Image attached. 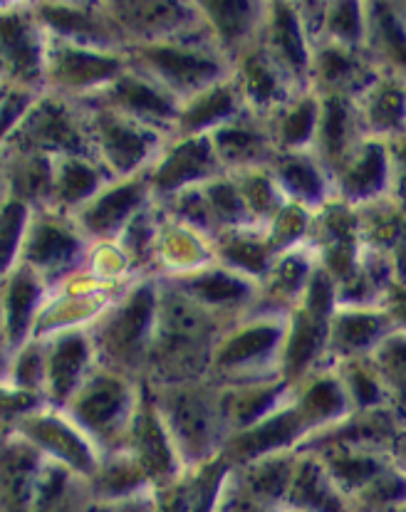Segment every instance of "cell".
<instances>
[{
  "label": "cell",
  "instance_id": "obj_1",
  "mask_svg": "<svg viewBox=\"0 0 406 512\" xmlns=\"http://www.w3.org/2000/svg\"><path fill=\"white\" fill-rule=\"evenodd\" d=\"M290 498L303 512H347L340 495L332 493V488L320 478L317 470H305L295 480Z\"/></svg>",
  "mask_w": 406,
  "mask_h": 512
},
{
  "label": "cell",
  "instance_id": "obj_2",
  "mask_svg": "<svg viewBox=\"0 0 406 512\" xmlns=\"http://www.w3.org/2000/svg\"><path fill=\"white\" fill-rule=\"evenodd\" d=\"M152 60L166 75L176 77L179 82H186V85H194V82H203L216 72V65L201 60L196 55H184V52L176 50H154Z\"/></svg>",
  "mask_w": 406,
  "mask_h": 512
},
{
  "label": "cell",
  "instance_id": "obj_3",
  "mask_svg": "<svg viewBox=\"0 0 406 512\" xmlns=\"http://www.w3.org/2000/svg\"><path fill=\"white\" fill-rule=\"evenodd\" d=\"M104 139H107V149L119 169H132L147 149V141L117 122H104Z\"/></svg>",
  "mask_w": 406,
  "mask_h": 512
},
{
  "label": "cell",
  "instance_id": "obj_4",
  "mask_svg": "<svg viewBox=\"0 0 406 512\" xmlns=\"http://www.w3.org/2000/svg\"><path fill=\"white\" fill-rule=\"evenodd\" d=\"M206 159H208L206 144L181 146V149L176 151L169 161H166L164 169H161L159 184L161 186H176V184H181V181L191 179V176H196L203 166H206Z\"/></svg>",
  "mask_w": 406,
  "mask_h": 512
},
{
  "label": "cell",
  "instance_id": "obj_5",
  "mask_svg": "<svg viewBox=\"0 0 406 512\" xmlns=\"http://www.w3.org/2000/svg\"><path fill=\"white\" fill-rule=\"evenodd\" d=\"M0 45L8 52L10 60L15 62V67H20V70L35 67L38 57H35L33 40H30L28 30H25V25L18 18L0 20Z\"/></svg>",
  "mask_w": 406,
  "mask_h": 512
},
{
  "label": "cell",
  "instance_id": "obj_6",
  "mask_svg": "<svg viewBox=\"0 0 406 512\" xmlns=\"http://www.w3.org/2000/svg\"><path fill=\"white\" fill-rule=\"evenodd\" d=\"M137 201H139L137 186H127V188H119V191L109 193L107 198H102V201L97 203L95 211L90 213V226L97 228V231L117 226V223L124 218V213H127Z\"/></svg>",
  "mask_w": 406,
  "mask_h": 512
},
{
  "label": "cell",
  "instance_id": "obj_7",
  "mask_svg": "<svg viewBox=\"0 0 406 512\" xmlns=\"http://www.w3.org/2000/svg\"><path fill=\"white\" fill-rule=\"evenodd\" d=\"M82 362H85V347H82L80 339H65L57 347L55 357H52V384L60 391V396L72 386Z\"/></svg>",
  "mask_w": 406,
  "mask_h": 512
},
{
  "label": "cell",
  "instance_id": "obj_8",
  "mask_svg": "<svg viewBox=\"0 0 406 512\" xmlns=\"http://www.w3.org/2000/svg\"><path fill=\"white\" fill-rule=\"evenodd\" d=\"M124 404V394L117 384H100L85 401H82L80 411L87 421L102 426L109 419L119 414Z\"/></svg>",
  "mask_w": 406,
  "mask_h": 512
},
{
  "label": "cell",
  "instance_id": "obj_9",
  "mask_svg": "<svg viewBox=\"0 0 406 512\" xmlns=\"http://www.w3.org/2000/svg\"><path fill=\"white\" fill-rule=\"evenodd\" d=\"M149 315H152V295L144 290L134 297L132 305L124 310L122 320L117 322V342L122 344V347H132V344L142 337L144 329H147Z\"/></svg>",
  "mask_w": 406,
  "mask_h": 512
},
{
  "label": "cell",
  "instance_id": "obj_10",
  "mask_svg": "<svg viewBox=\"0 0 406 512\" xmlns=\"http://www.w3.org/2000/svg\"><path fill=\"white\" fill-rule=\"evenodd\" d=\"M35 297H38V290L28 278H18L10 287V297H8V322H10V332L13 337L18 339L23 334L25 325H28V315L35 305Z\"/></svg>",
  "mask_w": 406,
  "mask_h": 512
},
{
  "label": "cell",
  "instance_id": "obj_11",
  "mask_svg": "<svg viewBox=\"0 0 406 512\" xmlns=\"http://www.w3.org/2000/svg\"><path fill=\"white\" fill-rule=\"evenodd\" d=\"M72 253H75V243H72L65 233L55 231V228H43V231L38 233V238L33 240V248H30L33 260L45 265L62 263V260L70 258Z\"/></svg>",
  "mask_w": 406,
  "mask_h": 512
},
{
  "label": "cell",
  "instance_id": "obj_12",
  "mask_svg": "<svg viewBox=\"0 0 406 512\" xmlns=\"http://www.w3.org/2000/svg\"><path fill=\"white\" fill-rule=\"evenodd\" d=\"M112 70L114 62L100 60V57L92 55H77V52H72V55H65V60H62V75L72 82L102 80Z\"/></svg>",
  "mask_w": 406,
  "mask_h": 512
},
{
  "label": "cell",
  "instance_id": "obj_13",
  "mask_svg": "<svg viewBox=\"0 0 406 512\" xmlns=\"http://www.w3.org/2000/svg\"><path fill=\"white\" fill-rule=\"evenodd\" d=\"M384 179V159L382 151L372 149L367 156L362 159V164L357 166L355 171L350 174V181H347V188L355 193H369L374 191Z\"/></svg>",
  "mask_w": 406,
  "mask_h": 512
},
{
  "label": "cell",
  "instance_id": "obj_14",
  "mask_svg": "<svg viewBox=\"0 0 406 512\" xmlns=\"http://www.w3.org/2000/svg\"><path fill=\"white\" fill-rule=\"evenodd\" d=\"M119 97H122L129 107L142 109V112H152V114L171 112L169 104H166L154 90H149L147 85H142V82H132V80L122 82V85H119Z\"/></svg>",
  "mask_w": 406,
  "mask_h": 512
},
{
  "label": "cell",
  "instance_id": "obj_15",
  "mask_svg": "<svg viewBox=\"0 0 406 512\" xmlns=\"http://www.w3.org/2000/svg\"><path fill=\"white\" fill-rule=\"evenodd\" d=\"M275 342V332L273 329H258V332H248L243 334L241 339L231 344L223 354V362H243V359L255 357L258 352H265L270 344Z\"/></svg>",
  "mask_w": 406,
  "mask_h": 512
},
{
  "label": "cell",
  "instance_id": "obj_16",
  "mask_svg": "<svg viewBox=\"0 0 406 512\" xmlns=\"http://www.w3.org/2000/svg\"><path fill=\"white\" fill-rule=\"evenodd\" d=\"M275 30H278V43L283 45L285 55H288L290 60L295 62V65H303V62H305L303 40H300L298 25H295L293 15H290L285 8H280L278 23H275Z\"/></svg>",
  "mask_w": 406,
  "mask_h": 512
},
{
  "label": "cell",
  "instance_id": "obj_17",
  "mask_svg": "<svg viewBox=\"0 0 406 512\" xmlns=\"http://www.w3.org/2000/svg\"><path fill=\"white\" fill-rule=\"evenodd\" d=\"M295 431V419L293 416H283V419L268 423L265 428H260L258 433H253L251 438L246 441V453H251L253 448H270L275 443L285 441V438L293 436Z\"/></svg>",
  "mask_w": 406,
  "mask_h": 512
},
{
  "label": "cell",
  "instance_id": "obj_18",
  "mask_svg": "<svg viewBox=\"0 0 406 512\" xmlns=\"http://www.w3.org/2000/svg\"><path fill=\"white\" fill-rule=\"evenodd\" d=\"M95 184H97L95 174H92L87 166L70 164V169L65 171V179H62V193H65V198L75 201V198L87 196V193L95 188Z\"/></svg>",
  "mask_w": 406,
  "mask_h": 512
},
{
  "label": "cell",
  "instance_id": "obj_19",
  "mask_svg": "<svg viewBox=\"0 0 406 512\" xmlns=\"http://www.w3.org/2000/svg\"><path fill=\"white\" fill-rule=\"evenodd\" d=\"M231 109V99L226 92H216L211 97H206L194 112L189 114V127H203V124L213 122V119L223 117V114Z\"/></svg>",
  "mask_w": 406,
  "mask_h": 512
},
{
  "label": "cell",
  "instance_id": "obj_20",
  "mask_svg": "<svg viewBox=\"0 0 406 512\" xmlns=\"http://www.w3.org/2000/svg\"><path fill=\"white\" fill-rule=\"evenodd\" d=\"M315 344H317V329L312 325H307V322L303 320L298 325V332H295L293 344H290V367L293 369L303 367L307 359H310Z\"/></svg>",
  "mask_w": 406,
  "mask_h": 512
},
{
  "label": "cell",
  "instance_id": "obj_21",
  "mask_svg": "<svg viewBox=\"0 0 406 512\" xmlns=\"http://www.w3.org/2000/svg\"><path fill=\"white\" fill-rule=\"evenodd\" d=\"M325 141L330 154H340L342 141H345V107L340 102H330V107H327Z\"/></svg>",
  "mask_w": 406,
  "mask_h": 512
},
{
  "label": "cell",
  "instance_id": "obj_22",
  "mask_svg": "<svg viewBox=\"0 0 406 512\" xmlns=\"http://www.w3.org/2000/svg\"><path fill=\"white\" fill-rule=\"evenodd\" d=\"M285 179L288 184L295 188V191L305 193V196H317L320 193V179H317L315 171L310 166L303 164V161H293V164L285 166Z\"/></svg>",
  "mask_w": 406,
  "mask_h": 512
},
{
  "label": "cell",
  "instance_id": "obj_23",
  "mask_svg": "<svg viewBox=\"0 0 406 512\" xmlns=\"http://www.w3.org/2000/svg\"><path fill=\"white\" fill-rule=\"evenodd\" d=\"M211 10L218 13V23L226 30V35H238L246 28V15L251 8L246 3H216L211 5Z\"/></svg>",
  "mask_w": 406,
  "mask_h": 512
},
{
  "label": "cell",
  "instance_id": "obj_24",
  "mask_svg": "<svg viewBox=\"0 0 406 512\" xmlns=\"http://www.w3.org/2000/svg\"><path fill=\"white\" fill-rule=\"evenodd\" d=\"M144 451H147L149 466L156 470L169 468V453H166L164 438H161L159 428L154 426L152 419L144 423Z\"/></svg>",
  "mask_w": 406,
  "mask_h": 512
},
{
  "label": "cell",
  "instance_id": "obj_25",
  "mask_svg": "<svg viewBox=\"0 0 406 512\" xmlns=\"http://www.w3.org/2000/svg\"><path fill=\"white\" fill-rule=\"evenodd\" d=\"M196 290L208 300H228V297H238L246 287L236 280H228L223 275H213V278L196 282Z\"/></svg>",
  "mask_w": 406,
  "mask_h": 512
},
{
  "label": "cell",
  "instance_id": "obj_26",
  "mask_svg": "<svg viewBox=\"0 0 406 512\" xmlns=\"http://www.w3.org/2000/svg\"><path fill=\"white\" fill-rule=\"evenodd\" d=\"M312 117H315V107H312V104H303L298 112L290 114L288 124H285V139H288L290 144L305 141L312 129Z\"/></svg>",
  "mask_w": 406,
  "mask_h": 512
},
{
  "label": "cell",
  "instance_id": "obj_27",
  "mask_svg": "<svg viewBox=\"0 0 406 512\" xmlns=\"http://www.w3.org/2000/svg\"><path fill=\"white\" fill-rule=\"evenodd\" d=\"M374 332H377V322L369 320V317H347L340 327L342 339L350 344H367L374 337Z\"/></svg>",
  "mask_w": 406,
  "mask_h": 512
},
{
  "label": "cell",
  "instance_id": "obj_28",
  "mask_svg": "<svg viewBox=\"0 0 406 512\" xmlns=\"http://www.w3.org/2000/svg\"><path fill=\"white\" fill-rule=\"evenodd\" d=\"M379 25H382V35L384 40H387L392 55L397 57L402 65H406V35L404 30L399 28L397 20H394V15H382V18H379Z\"/></svg>",
  "mask_w": 406,
  "mask_h": 512
},
{
  "label": "cell",
  "instance_id": "obj_29",
  "mask_svg": "<svg viewBox=\"0 0 406 512\" xmlns=\"http://www.w3.org/2000/svg\"><path fill=\"white\" fill-rule=\"evenodd\" d=\"M399 117H402V97H399V92H382L377 107H374V119L382 127H392V124L399 122Z\"/></svg>",
  "mask_w": 406,
  "mask_h": 512
},
{
  "label": "cell",
  "instance_id": "obj_30",
  "mask_svg": "<svg viewBox=\"0 0 406 512\" xmlns=\"http://www.w3.org/2000/svg\"><path fill=\"white\" fill-rule=\"evenodd\" d=\"M342 399L340 394H337V389L332 384H317L315 389L310 391V396H307V406L315 411H320V414H332V411L340 409Z\"/></svg>",
  "mask_w": 406,
  "mask_h": 512
},
{
  "label": "cell",
  "instance_id": "obj_31",
  "mask_svg": "<svg viewBox=\"0 0 406 512\" xmlns=\"http://www.w3.org/2000/svg\"><path fill=\"white\" fill-rule=\"evenodd\" d=\"M332 30L340 33L345 40H355L359 35L357 5H337V13L335 18H332Z\"/></svg>",
  "mask_w": 406,
  "mask_h": 512
},
{
  "label": "cell",
  "instance_id": "obj_32",
  "mask_svg": "<svg viewBox=\"0 0 406 512\" xmlns=\"http://www.w3.org/2000/svg\"><path fill=\"white\" fill-rule=\"evenodd\" d=\"M248 80H251V92L255 97H270V92H273V77H270V72L258 60L248 62Z\"/></svg>",
  "mask_w": 406,
  "mask_h": 512
},
{
  "label": "cell",
  "instance_id": "obj_33",
  "mask_svg": "<svg viewBox=\"0 0 406 512\" xmlns=\"http://www.w3.org/2000/svg\"><path fill=\"white\" fill-rule=\"evenodd\" d=\"M322 67H325V75L330 77V80H335V77L345 75V72L350 70V62H347L342 55H337V52H325V57H322Z\"/></svg>",
  "mask_w": 406,
  "mask_h": 512
},
{
  "label": "cell",
  "instance_id": "obj_34",
  "mask_svg": "<svg viewBox=\"0 0 406 512\" xmlns=\"http://www.w3.org/2000/svg\"><path fill=\"white\" fill-rule=\"evenodd\" d=\"M231 258H236L238 263H246V268H263V255L258 250L251 248V245H241V248L231 250Z\"/></svg>",
  "mask_w": 406,
  "mask_h": 512
},
{
  "label": "cell",
  "instance_id": "obj_35",
  "mask_svg": "<svg viewBox=\"0 0 406 512\" xmlns=\"http://www.w3.org/2000/svg\"><path fill=\"white\" fill-rule=\"evenodd\" d=\"M213 201H216L218 206H221L223 211H228V213L241 211L236 193H233V188H228V186H218L216 191H213Z\"/></svg>",
  "mask_w": 406,
  "mask_h": 512
},
{
  "label": "cell",
  "instance_id": "obj_36",
  "mask_svg": "<svg viewBox=\"0 0 406 512\" xmlns=\"http://www.w3.org/2000/svg\"><path fill=\"white\" fill-rule=\"evenodd\" d=\"M221 141L233 151H241V149H251L253 146V137L251 134H241V132H226L221 134Z\"/></svg>",
  "mask_w": 406,
  "mask_h": 512
},
{
  "label": "cell",
  "instance_id": "obj_37",
  "mask_svg": "<svg viewBox=\"0 0 406 512\" xmlns=\"http://www.w3.org/2000/svg\"><path fill=\"white\" fill-rule=\"evenodd\" d=\"M18 109H20L18 102H8V104H5L3 112H0V134L5 132V127H8V124H10V119H13L15 114H18Z\"/></svg>",
  "mask_w": 406,
  "mask_h": 512
},
{
  "label": "cell",
  "instance_id": "obj_38",
  "mask_svg": "<svg viewBox=\"0 0 406 512\" xmlns=\"http://www.w3.org/2000/svg\"><path fill=\"white\" fill-rule=\"evenodd\" d=\"M226 512H263V510L255 508L253 503H236V505H231Z\"/></svg>",
  "mask_w": 406,
  "mask_h": 512
}]
</instances>
